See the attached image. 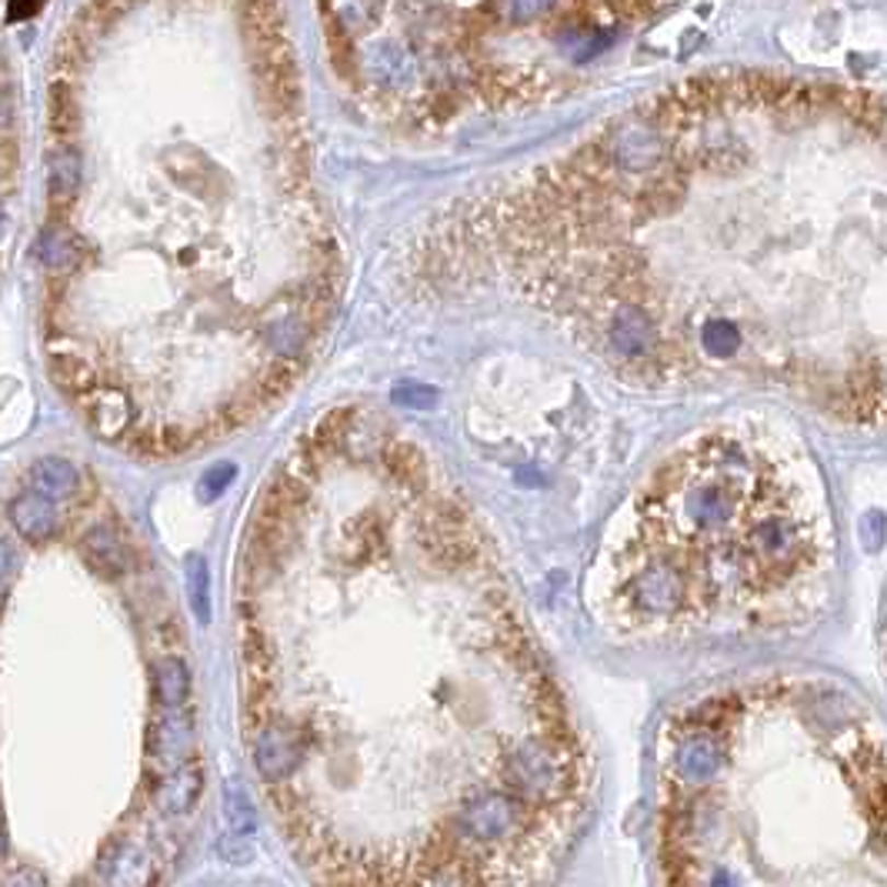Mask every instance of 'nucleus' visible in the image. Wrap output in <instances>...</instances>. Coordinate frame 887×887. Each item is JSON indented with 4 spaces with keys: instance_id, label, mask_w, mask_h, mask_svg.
I'll return each mask as SVG.
<instances>
[{
    "instance_id": "15",
    "label": "nucleus",
    "mask_w": 887,
    "mask_h": 887,
    "mask_svg": "<svg viewBox=\"0 0 887 887\" xmlns=\"http://www.w3.org/2000/svg\"><path fill=\"white\" fill-rule=\"evenodd\" d=\"M244 37L251 47H267L284 37V14L277 0H247L244 4Z\"/></svg>"
},
{
    "instance_id": "14",
    "label": "nucleus",
    "mask_w": 887,
    "mask_h": 887,
    "mask_svg": "<svg viewBox=\"0 0 887 887\" xmlns=\"http://www.w3.org/2000/svg\"><path fill=\"white\" fill-rule=\"evenodd\" d=\"M191 698V668L187 660L177 654H168L161 660H154V701L164 711L184 707Z\"/></svg>"
},
{
    "instance_id": "3",
    "label": "nucleus",
    "mask_w": 887,
    "mask_h": 887,
    "mask_svg": "<svg viewBox=\"0 0 887 887\" xmlns=\"http://www.w3.org/2000/svg\"><path fill=\"white\" fill-rule=\"evenodd\" d=\"M254 73L267 107L280 117H290L301 104V78H298V57L287 41L254 47Z\"/></svg>"
},
{
    "instance_id": "32",
    "label": "nucleus",
    "mask_w": 887,
    "mask_h": 887,
    "mask_svg": "<svg viewBox=\"0 0 887 887\" xmlns=\"http://www.w3.org/2000/svg\"><path fill=\"white\" fill-rule=\"evenodd\" d=\"M78 887H88V884H78Z\"/></svg>"
},
{
    "instance_id": "22",
    "label": "nucleus",
    "mask_w": 887,
    "mask_h": 887,
    "mask_svg": "<svg viewBox=\"0 0 887 887\" xmlns=\"http://www.w3.org/2000/svg\"><path fill=\"white\" fill-rule=\"evenodd\" d=\"M234 477H238V468L234 464H214V468H207L204 471V477L197 481V497L207 504V500H217L220 494H224L231 484H234Z\"/></svg>"
},
{
    "instance_id": "18",
    "label": "nucleus",
    "mask_w": 887,
    "mask_h": 887,
    "mask_svg": "<svg viewBox=\"0 0 887 887\" xmlns=\"http://www.w3.org/2000/svg\"><path fill=\"white\" fill-rule=\"evenodd\" d=\"M324 11H327V21L341 24L344 31H354V27L371 24L375 0H324Z\"/></svg>"
},
{
    "instance_id": "24",
    "label": "nucleus",
    "mask_w": 887,
    "mask_h": 887,
    "mask_svg": "<svg viewBox=\"0 0 887 887\" xmlns=\"http://www.w3.org/2000/svg\"><path fill=\"white\" fill-rule=\"evenodd\" d=\"M217 854L228 864H247V861H254V844L244 834H228V838H220Z\"/></svg>"
},
{
    "instance_id": "27",
    "label": "nucleus",
    "mask_w": 887,
    "mask_h": 887,
    "mask_svg": "<svg viewBox=\"0 0 887 887\" xmlns=\"http://www.w3.org/2000/svg\"><path fill=\"white\" fill-rule=\"evenodd\" d=\"M41 8H44V0H11V4H8V21L11 24L31 21Z\"/></svg>"
},
{
    "instance_id": "19",
    "label": "nucleus",
    "mask_w": 887,
    "mask_h": 887,
    "mask_svg": "<svg viewBox=\"0 0 887 887\" xmlns=\"http://www.w3.org/2000/svg\"><path fill=\"white\" fill-rule=\"evenodd\" d=\"M78 120H81V111H78V104H73V97H70V88L67 84H57L50 91V127H54V134L57 137H67L73 127H78Z\"/></svg>"
},
{
    "instance_id": "6",
    "label": "nucleus",
    "mask_w": 887,
    "mask_h": 887,
    "mask_svg": "<svg viewBox=\"0 0 887 887\" xmlns=\"http://www.w3.org/2000/svg\"><path fill=\"white\" fill-rule=\"evenodd\" d=\"M204 794V771L197 761H184L177 768H171L158 787H154V807L161 810L164 818H181L191 815Z\"/></svg>"
},
{
    "instance_id": "5",
    "label": "nucleus",
    "mask_w": 887,
    "mask_h": 887,
    "mask_svg": "<svg viewBox=\"0 0 887 887\" xmlns=\"http://www.w3.org/2000/svg\"><path fill=\"white\" fill-rule=\"evenodd\" d=\"M194 717L191 711L184 707H174V711H164L154 727H151V737H147V748H151V758H158L161 764H184L191 761V751H194Z\"/></svg>"
},
{
    "instance_id": "25",
    "label": "nucleus",
    "mask_w": 887,
    "mask_h": 887,
    "mask_svg": "<svg viewBox=\"0 0 887 887\" xmlns=\"http://www.w3.org/2000/svg\"><path fill=\"white\" fill-rule=\"evenodd\" d=\"M551 4V0H507V18L514 24H528L534 18H541V11Z\"/></svg>"
},
{
    "instance_id": "17",
    "label": "nucleus",
    "mask_w": 887,
    "mask_h": 887,
    "mask_svg": "<svg viewBox=\"0 0 887 887\" xmlns=\"http://www.w3.org/2000/svg\"><path fill=\"white\" fill-rule=\"evenodd\" d=\"M184 571H187V601H191V611L197 618V624H210V567L200 554H187L184 561Z\"/></svg>"
},
{
    "instance_id": "13",
    "label": "nucleus",
    "mask_w": 887,
    "mask_h": 887,
    "mask_svg": "<svg viewBox=\"0 0 887 887\" xmlns=\"http://www.w3.org/2000/svg\"><path fill=\"white\" fill-rule=\"evenodd\" d=\"M27 484H31L34 494H41L47 500H64V497H70L73 491H78L81 474L64 458H41L27 471Z\"/></svg>"
},
{
    "instance_id": "9",
    "label": "nucleus",
    "mask_w": 887,
    "mask_h": 887,
    "mask_svg": "<svg viewBox=\"0 0 887 887\" xmlns=\"http://www.w3.org/2000/svg\"><path fill=\"white\" fill-rule=\"evenodd\" d=\"M47 367H50L54 384L78 401L97 388V367L81 347H54L47 357Z\"/></svg>"
},
{
    "instance_id": "23",
    "label": "nucleus",
    "mask_w": 887,
    "mask_h": 887,
    "mask_svg": "<svg viewBox=\"0 0 887 887\" xmlns=\"http://www.w3.org/2000/svg\"><path fill=\"white\" fill-rule=\"evenodd\" d=\"M394 401H398L401 407H417V411H424V407H434V404H437V391L427 388V384L407 381V384H398V388H394Z\"/></svg>"
},
{
    "instance_id": "21",
    "label": "nucleus",
    "mask_w": 887,
    "mask_h": 887,
    "mask_svg": "<svg viewBox=\"0 0 887 887\" xmlns=\"http://www.w3.org/2000/svg\"><path fill=\"white\" fill-rule=\"evenodd\" d=\"M701 341H704V347H707L711 354L727 357V354L737 350V344H741V334H737V327H734L730 321L717 318V321H707V324H704Z\"/></svg>"
},
{
    "instance_id": "7",
    "label": "nucleus",
    "mask_w": 887,
    "mask_h": 887,
    "mask_svg": "<svg viewBox=\"0 0 887 887\" xmlns=\"http://www.w3.org/2000/svg\"><path fill=\"white\" fill-rule=\"evenodd\" d=\"M8 517H11V525L14 531L24 538V541H50L60 528V514H57V500H47L34 491H24L11 500L8 507Z\"/></svg>"
},
{
    "instance_id": "10",
    "label": "nucleus",
    "mask_w": 887,
    "mask_h": 887,
    "mask_svg": "<svg viewBox=\"0 0 887 887\" xmlns=\"http://www.w3.org/2000/svg\"><path fill=\"white\" fill-rule=\"evenodd\" d=\"M81 191V151L70 143H54L47 151V197L54 210H64Z\"/></svg>"
},
{
    "instance_id": "2",
    "label": "nucleus",
    "mask_w": 887,
    "mask_h": 887,
    "mask_svg": "<svg viewBox=\"0 0 887 887\" xmlns=\"http://www.w3.org/2000/svg\"><path fill=\"white\" fill-rule=\"evenodd\" d=\"M251 754H254L257 774L270 787L293 784V781H298V774H301V768H304V761L311 758L301 727L290 724L280 714L264 717L261 724L251 727Z\"/></svg>"
},
{
    "instance_id": "29",
    "label": "nucleus",
    "mask_w": 887,
    "mask_h": 887,
    "mask_svg": "<svg viewBox=\"0 0 887 887\" xmlns=\"http://www.w3.org/2000/svg\"><path fill=\"white\" fill-rule=\"evenodd\" d=\"M11 567H14V551H11V544L4 538H0V587H4Z\"/></svg>"
},
{
    "instance_id": "16",
    "label": "nucleus",
    "mask_w": 887,
    "mask_h": 887,
    "mask_svg": "<svg viewBox=\"0 0 887 887\" xmlns=\"http://www.w3.org/2000/svg\"><path fill=\"white\" fill-rule=\"evenodd\" d=\"M224 818H228L231 834L251 838L257 831V807H254L247 787L241 784V777H231L224 784Z\"/></svg>"
},
{
    "instance_id": "30",
    "label": "nucleus",
    "mask_w": 887,
    "mask_h": 887,
    "mask_svg": "<svg viewBox=\"0 0 887 887\" xmlns=\"http://www.w3.org/2000/svg\"><path fill=\"white\" fill-rule=\"evenodd\" d=\"M4 234H8V210L0 204V241H4Z\"/></svg>"
},
{
    "instance_id": "1",
    "label": "nucleus",
    "mask_w": 887,
    "mask_h": 887,
    "mask_svg": "<svg viewBox=\"0 0 887 887\" xmlns=\"http://www.w3.org/2000/svg\"><path fill=\"white\" fill-rule=\"evenodd\" d=\"M831 574L825 514L797 484L761 481L730 444L678 458L644 491L601 567L624 631H761L810 611Z\"/></svg>"
},
{
    "instance_id": "8",
    "label": "nucleus",
    "mask_w": 887,
    "mask_h": 887,
    "mask_svg": "<svg viewBox=\"0 0 887 887\" xmlns=\"http://www.w3.org/2000/svg\"><path fill=\"white\" fill-rule=\"evenodd\" d=\"M84 414L91 421V427L101 437H120L130 424H134V401L120 391V388H94L91 394L81 398Z\"/></svg>"
},
{
    "instance_id": "12",
    "label": "nucleus",
    "mask_w": 887,
    "mask_h": 887,
    "mask_svg": "<svg viewBox=\"0 0 887 887\" xmlns=\"http://www.w3.org/2000/svg\"><path fill=\"white\" fill-rule=\"evenodd\" d=\"M81 554H84V561H88L94 571H101V574H107V577H120V574L130 567V554H127L124 541H120L117 531L107 528V525H97V528L84 531V538H81Z\"/></svg>"
},
{
    "instance_id": "20",
    "label": "nucleus",
    "mask_w": 887,
    "mask_h": 887,
    "mask_svg": "<svg viewBox=\"0 0 887 887\" xmlns=\"http://www.w3.org/2000/svg\"><path fill=\"white\" fill-rule=\"evenodd\" d=\"M327 50H331V60H334V70L341 78L354 81L357 73V60H354V47H350V37L341 24L327 21Z\"/></svg>"
},
{
    "instance_id": "11",
    "label": "nucleus",
    "mask_w": 887,
    "mask_h": 887,
    "mask_svg": "<svg viewBox=\"0 0 887 887\" xmlns=\"http://www.w3.org/2000/svg\"><path fill=\"white\" fill-rule=\"evenodd\" d=\"M81 257H84V241L73 231H67L60 220H54V224L44 228V234L37 241V261H41V267L47 274L60 277V274L78 267Z\"/></svg>"
},
{
    "instance_id": "4",
    "label": "nucleus",
    "mask_w": 887,
    "mask_h": 887,
    "mask_svg": "<svg viewBox=\"0 0 887 887\" xmlns=\"http://www.w3.org/2000/svg\"><path fill=\"white\" fill-rule=\"evenodd\" d=\"M101 874L107 887H154L161 877L158 857L134 838H114L104 848Z\"/></svg>"
},
{
    "instance_id": "26",
    "label": "nucleus",
    "mask_w": 887,
    "mask_h": 887,
    "mask_svg": "<svg viewBox=\"0 0 887 887\" xmlns=\"http://www.w3.org/2000/svg\"><path fill=\"white\" fill-rule=\"evenodd\" d=\"M0 887H47V877L41 867L24 864V867H14L4 880H0Z\"/></svg>"
},
{
    "instance_id": "31",
    "label": "nucleus",
    "mask_w": 887,
    "mask_h": 887,
    "mask_svg": "<svg viewBox=\"0 0 887 887\" xmlns=\"http://www.w3.org/2000/svg\"><path fill=\"white\" fill-rule=\"evenodd\" d=\"M8 854V838H4V825H0V857Z\"/></svg>"
},
{
    "instance_id": "28",
    "label": "nucleus",
    "mask_w": 887,
    "mask_h": 887,
    "mask_svg": "<svg viewBox=\"0 0 887 887\" xmlns=\"http://www.w3.org/2000/svg\"><path fill=\"white\" fill-rule=\"evenodd\" d=\"M11 117H14V101H11V91L0 84V130L11 127Z\"/></svg>"
}]
</instances>
